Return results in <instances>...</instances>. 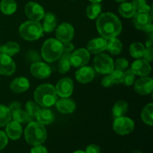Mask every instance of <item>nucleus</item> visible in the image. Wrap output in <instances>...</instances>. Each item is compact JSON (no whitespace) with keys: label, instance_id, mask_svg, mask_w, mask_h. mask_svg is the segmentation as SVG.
I'll return each mask as SVG.
<instances>
[{"label":"nucleus","instance_id":"f257e3e1","mask_svg":"<svg viewBox=\"0 0 153 153\" xmlns=\"http://www.w3.org/2000/svg\"><path fill=\"white\" fill-rule=\"evenodd\" d=\"M97 28L102 37L105 40L116 37L121 33L122 23L113 13H103L97 17Z\"/></svg>","mask_w":153,"mask_h":153},{"label":"nucleus","instance_id":"f03ea898","mask_svg":"<svg viewBox=\"0 0 153 153\" xmlns=\"http://www.w3.org/2000/svg\"><path fill=\"white\" fill-rule=\"evenodd\" d=\"M58 98L55 88L50 84H43L36 88L34 99L36 103L43 108H49L55 104Z\"/></svg>","mask_w":153,"mask_h":153},{"label":"nucleus","instance_id":"7ed1b4c3","mask_svg":"<svg viewBox=\"0 0 153 153\" xmlns=\"http://www.w3.org/2000/svg\"><path fill=\"white\" fill-rule=\"evenodd\" d=\"M25 141L31 146L43 143L47 137V132L44 126L38 122H30L25 129Z\"/></svg>","mask_w":153,"mask_h":153},{"label":"nucleus","instance_id":"20e7f679","mask_svg":"<svg viewBox=\"0 0 153 153\" xmlns=\"http://www.w3.org/2000/svg\"><path fill=\"white\" fill-rule=\"evenodd\" d=\"M63 52V43L55 38L46 40L41 48L42 57L45 61L49 63L59 59Z\"/></svg>","mask_w":153,"mask_h":153},{"label":"nucleus","instance_id":"39448f33","mask_svg":"<svg viewBox=\"0 0 153 153\" xmlns=\"http://www.w3.org/2000/svg\"><path fill=\"white\" fill-rule=\"evenodd\" d=\"M19 33L22 39L34 41L42 37L43 33L42 25L38 21L29 20L23 22L19 26Z\"/></svg>","mask_w":153,"mask_h":153},{"label":"nucleus","instance_id":"423d86ee","mask_svg":"<svg viewBox=\"0 0 153 153\" xmlns=\"http://www.w3.org/2000/svg\"><path fill=\"white\" fill-rule=\"evenodd\" d=\"M94 68L101 74H110L114 69V61L107 54L100 53L94 59Z\"/></svg>","mask_w":153,"mask_h":153},{"label":"nucleus","instance_id":"0eeeda50","mask_svg":"<svg viewBox=\"0 0 153 153\" xmlns=\"http://www.w3.org/2000/svg\"><path fill=\"white\" fill-rule=\"evenodd\" d=\"M114 131L120 135H126L132 132L134 128V123L131 118L120 117L114 118L113 123Z\"/></svg>","mask_w":153,"mask_h":153},{"label":"nucleus","instance_id":"6e6552de","mask_svg":"<svg viewBox=\"0 0 153 153\" xmlns=\"http://www.w3.org/2000/svg\"><path fill=\"white\" fill-rule=\"evenodd\" d=\"M90 57L91 55L88 49L84 48L78 49L70 54V64L74 67H82L86 66V64L89 62Z\"/></svg>","mask_w":153,"mask_h":153},{"label":"nucleus","instance_id":"1a4fd4ad","mask_svg":"<svg viewBox=\"0 0 153 153\" xmlns=\"http://www.w3.org/2000/svg\"><path fill=\"white\" fill-rule=\"evenodd\" d=\"M57 40L62 43L70 42L74 37V28L73 25L67 22H64L58 25L55 32Z\"/></svg>","mask_w":153,"mask_h":153},{"label":"nucleus","instance_id":"9d476101","mask_svg":"<svg viewBox=\"0 0 153 153\" xmlns=\"http://www.w3.org/2000/svg\"><path fill=\"white\" fill-rule=\"evenodd\" d=\"M25 13L31 20L34 21L40 20L45 14L43 7L35 1H29L25 4Z\"/></svg>","mask_w":153,"mask_h":153},{"label":"nucleus","instance_id":"9b49d317","mask_svg":"<svg viewBox=\"0 0 153 153\" xmlns=\"http://www.w3.org/2000/svg\"><path fill=\"white\" fill-rule=\"evenodd\" d=\"M57 94L62 98L70 97L73 92V82L70 78L61 79L55 87Z\"/></svg>","mask_w":153,"mask_h":153},{"label":"nucleus","instance_id":"f8f14e48","mask_svg":"<svg viewBox=\"0 0 153 153\" xmlns=\"http://www.w3.org/2000/svg\"><path fill=\"white\" fill-rule=\"evenodd\" d=\"M134 83V90L140 95H148L153 91V80L147 76H143L137 79Z\"/></svg>","mask_w":153,"mask_h":153},{"label":"nucleus","instance_id":"ddd939ff","mask_svg":"<svg viewBox=\"0 0 153 153\" xmlns=\"http://www.w3.org/2000/svg\"><path fill=\"white\" fill-rule=\"evenodd\" d=\"M30 71L32 76L40 79H47L50 76L52 73L50 67L40 61L33 63L30 67Z\"/></svg>","mask_w":153,"mask_h":153},{"label":"nucleus","instance_id":"4468645a","mask_svg":"<svg viewBox=\"0 0 153 153\" xmlns=\"http://www.w3.org/2000/svg\"><path fill=\"white\" fill-rule=\"evenodd\" d=\"M130 70L134 73V75L139 76H147L150 74L152 67L147 61L138 58L131 64Z\"/></svg>","mask_w":153,"mask_h":153},{"label":"nucleus","instance_id":"2eb2a0df","mask_svg":"<svg viewBox=\"0 0 153 153\" xmlns=\"http://www.w3.org/2000/svg\"><path fill=\"white\" fill-rule=\"evenodd\" d=\"M16 70V64L13 60L4 54H0V75L10 76Z\"/></svg>","mask_w":153,"mask_h":153},{"label":"nucleus","instance_id":"dca6fc26","mask_svg":"<svg viewBox=\"0 0 153 153\" xmlns=\"http://www.w3.org/2000/svg\"><path fill=\"white\" fill-rule=\"evenodd\" d=\"M150 23H152V15L149 13L136 11L135 14L133 16V24L137 29L144 31Z\"/></svg>","mask_w":153,"mask_h":153},{"label":"nucleus","instance_id":"f3484780","mask_svg":"<svg viewBox=\"0 0 153 153\" xmlns=\"http://www.w3.org/2000/svg\"><path fill=\"white\" fill-rule=\"evenodd\" d=\"M94 70L92 67L84 66L76 72V79L82 84H88L91 82L94 78Z\"/></svg>","mask_w":153,"mask_h":153},{"label":"nucleus","instance_id":"a211bd4d","mask_svg":"<svg viewBox=\"0 0 153 153\" xmlns=\"http://www.w3.org/2000/svg\"><path fill=\"white\" fill-rule=\"evenodd\" d=\"M107 40L103 37H97L90 40L87 45V49L93 54H100L106 49Z\"/></svg>","mask_w":153,"mask_h":153},{"label":"nucleus","instance_id":"6ab92c4d","mask_svg":"<svg viewBox=\"0 0 153 153\" xmlns=\"http://www.w3.org/2000/svg\"><path fill=\"white\" fill-rule=\"evenodd\" d=\"M55 106H56L57 110L64 114L73 113L76 109V103L72 100L68 99V97L61 98L57 100L55 102Z\"/></svg>","mask_w":153,"mask_h":153},{"label":"nucleus","instance_id":"aec40b11","mask_svg":"<svg viewBox=\"0 0 153 153\" xmlns=\"http://www.w3.org/2000/svg\"><path fill=\"white\" fill-rule=\"evenodd\" d=\"M22 133V127L16 121H10L6 125V134L7 137L13 140H16L20 138Z\"/></svg>","mask_w":153,"mask_h":153},{"label":"nucleus","instance_id":"412c9836","mask_svg":"<svg viewBox=\"0 0 153 153\" xmlns=\"http://www.w3.org/2000/svg\"><path fill=\"white\" fill-rule=\"evenodd\" d=\"M30 83L25 77H18L13 79L10 85V88L13 93L20 94L26 91L29 88Z\"/></svg>","mask_w":153,"mask_h":153},{"label":"nucleus","instance_id":"4be33fe9","mask_svg":"<svg viewBox=\"0 0 153 153\" xmlns=\"http://www.w3.org/2000/svg\"><path fill=\"white\" fill-rule=\"evenodd\" d=\"M43 24L42 25L43 31L49 33L53 31L56 28L57 19L55 15L51 12H47L43 16Z\"/></svg>","mask_w":153,"mask_h":153},{"label":"nucleus","instance_id":"5701e85b","mask_svg":"<svg viewBox=\"0 0 153 153\" xmlns=\"http://www.w3.org/2000/svg\"><path fill=\"white\" fill-rule=\"evenodd\" d=\"M37 122L42 125H49L55 120V114L51 110L47 108L40 109L37 117Z\"/></svg>","mask_w":153,"mask_h":153},{"label":"nucleus","instance_id":"b1692460","mask_svg":"<svg viewBox=\"0 0 153 153\" xmlns=\"http://www.w3.org/2000/svg\"><path fill=\"white\" fill-rule=\"evenodd\" d=\"M20 46L16 42H7L5 44L0 46V54H4L8 56H13L19 52Z\"/></svg>","mask_w":153,"mask_h":153},{"label":"nucleus","instance_id":"393cba45","mask_svg":"<svg viewBox=\"0 0 153 153\" xmlns=\"http://www.w3.org/2000/svg\"><path fill=\"white\" fill-rule=\"evenodd\" d=\"M128 109V105L124 100H119L117 102L112 108V115L114 118L123 117L127 113Z\"/></svg>","mask_w":153,"mask_h":153},{"label":"nucleus","instance_id":"a878e982","mask_svg":"<svg viewBox=\"0 0 153 153\" xmlns=\"http://www.w3.org/2000/svg\"><path fill=\"white\" fill-rule=\"evenodd\" d=\"M106 49L112 55H119L123 51V44L120 40L117 37L109 39L108 42H107Z\"/></svg>","mask_w":153,"mask_h":153},{"label":"nucleus","instance_id":"bb28decb","mask_svg":"<svg viewBox=\"0 0 153 153\" xmlns=\"http://www.w3.org/2000/svg\"><path fill=\"white\" fill-rule=\"evenodd\" d=\"M17 4L15 0H1L0 2V10L4 14L11 15L15 13Z\"/></svg>","mask_w":153,"mask_h":153},{"label":"nucleus","instance_id":"cd10ccee","mask_svg":"<svg viewBox=\"0 0 153 153\" xmlns=\"http://www.w3.org/2000/svg\"><path fill=\"white\" fill-rule=\"evenodd\" d=\"M119 13L124 18L133 17L136 13V10L133 6L132 3L123 2L118 7Z\"/></svg>","mask_w":153,"mask_h":153},{"label":"nucleus","instance_id":"c85d7f7f","mask_svg":"<svg viewBox=\"0 0 153 153\" xmlns=\"http://www.w3.org/2000/svg\"><path fill=\"white\" fill-rule=\"evenodd\" d=\"M70 53L62 54L59 58V62H58V72L61 74H65L70 70L71 64L70 61Z\"/></svg>","mask_w":153,"mask_h":153},{"label":"nucleus","instance_id":"c756f323","mask_svg":"<svg viewBox=\"0 0 153 153\" xmlns=\"http://www.w3.org/2000/svg\"><path fill=\"white\" fill-rule=\"evenodd\" d=\"M142 120L148 126L153 125V104H147L141 112Z\"/></svg>","mask_w":153,"mask_h":153},{"label":"nucleus","instance_id":"7c9ffc66","mask_svg":"<svg viewBox=\"0 0 153 153\" xmlns=\"http://www.w3.org/2000/svg\"><path fill=\"white\" fill-rule=\"evenodd\" d=\"M11 112L8 107L0 105V127H4L11 120Z\"/></svg>","mask_w":153,"mask_h":153},{"label":"nucleus","instance_id":"2f4dec72","mask_svg":"<svg viewBox=\"0 0 153 153\" xmlns=\"http://www.w3.org/2000/svg\"><path fill=\"white\" fill-rule=\"evenodd\" d=\"M102 11V6L100 3H92L86 8V15L89 19H95Z\"/></svg>","mask_w":153,"mask_h":153},{"label":"nucleus","instance_id":"473e14b6","mask_svg":"<svg viewBox=\"0 0 153 153\" xmlns=\"http://www.w3.org/2000/svg\"><path fill=\"white\" fill-rule=\"evenodd\" d=\"M144 50V46L139 42H134V43H131V46H129L130 55L134 58H140L141 57H143Z\"/></svg>","mask_w":153,"mask_h":153},{"label":"nucleus","instance_id":"72a5a7b5","mask_svg":"<svg viewBox=\"0 0 153 153\" xmlns=\"http://www.w3.org/2000/svg\"><path fill=\"white\" fill-rule=\"evenodd\" d=\"M12 119L14 121H16L19 123H26L31 122V118L29 115L26 113V111H22L21 109L16 111L11 114Z\"/></svg>","mask_w":153,"mask_h":153},{"label":"nucleus","instance_id":"f704fd0d","mask_svg":"<svg viewBox=\"0 0 153 153\" xmlns=\"http://www.w3.org/2000/svg\"><path fill=\"white\" fill-rule=\"evenodd\" d=\"M39 111H40V107L37 103L33 101H28L25 103V111L31 119L37 117Z\"/></svg>","mask_w":153,"mask_h":153},{"label":"nucleus","instance_id":"c9c22d12","mask_svg":"<svg viewBox=\"0 0 153 153\" xmlns=\"http://www.w3.org/2000/svg\"><path fill=\"white\" fill-rule=\"evenodd\" d=\"M135 75L134 74L131 70H128L123 73V82L126 86H131L134 82V77Z\"/></svg>","mask_w":153,"mask_h":153},{"label":"nucleus","instance_id":"e433bc0d","mask_svg":"<svg viewBox=\"0 0 153 153\" xmlns=\"http://www.w3.org/2000/svg\"><path fill=\"white\" fill-rule=\"evenodd\" d=\"M114 84H120L123 82V71L118 69H114L113 71L110 73Z\"/></svg>","mask_w":153,"mask_h":153},{"label":"nucleus","instance_id":"4c0bfd02","mask_svg":"<svg viewBox=\"0 0 153 153\" xmlns=\"http://www.w3.org/2000/svg\"><path fill=\"white\" fill-rule=\"evenodd\" d=\"M114 66L115 69H118V70H120L122 71H123V70H125L128 67V61L124 58H118L114 63Z\"/></svg>","mask_w":153,"mask_h":153},{"label":"nucleus","instance_id":"58836bf2","mask_svg":"<svg viewBox=\"0 0 153 153\" xmlns=\"http://www.w3.org/2000/svg\"><path fill=\"white\" fill-rule=\"evenodd\" d=\"M8 143V137L5 132L2 131H0V150L5 148V146Z\"/></svg>","mask_w":153,"mask_h":153},{"label":"nucleus","instance_id":"ea45409f","mask_svg":"<svg viewBox=\"0 0 153 153\" xmlns=\"http://www.w3.org/2000/svg\"><path fill=\"white\" fill-rule=\"evenodd\" d=\"M144 60L147 61L148 62H150L153 59V49L152 47H147L145 49L143 55Z\"/></svg>","mask_w":153,"mask_h":153},{"label":"nucleus","instance_id":"a19ab883","mask_svg":"<svg viewBox=\"0 0 153 153\" xmlns=\"http://www.w3.org/2000/svg\"><path fill=\"white\" fill-rule=\"evenodd\" d=\"M131 3L135 8L136 11H140L146 4V0H133Z\"/></svg>","mask_w":153,"mask_h":153},{"label":"nucleus","instance_id":"79ce46f5","mask_svg":"<svg viewBox=\"0 0 153 153\" xmlns=\"http://www.w3.org/2000/svg\"><path fill=\"white\" fill-rule=\"evenodd\" d=\"M101 84L104 88H110V87L113 86L114 85L110 75H108V76H105L102 79V80Z\"/></svg>","mask_w":153,"mask_h":153},{"label":"nucleus","instance_id":"37998d69","mask_svg":"<svg viewBox=\"0 0 153 153\" xmlns=\"http://www.w3.org/2000/svg\"><path fill=\"white\" fill-rule=\"evenodd\" d=\"M85 153H101V149L96 144H91L87 146Z\"/></svg>","mask_w":153,"mask_h":153},{"label":"nucleus","instance_id":"c03bdc74","mask_svg":"<svg viewBox=\"0 0 153 153\" xmlns=\"http://www.w3.org/2000/svg\"><path fill=\"white\" fill-rule=\"evenodd\" d=\"M30 153H48V150L45 146L40 144L33 146V148H31Z\"/></svg>","mask_w":153,"mask_h":153},{"label":"nucleus","instance_id":"a18cd8bd","mask_svg":"<svg viewBox=\"0 0 153 153\" xmlns=\"http://www.w3.org/2000/svg\"><path fill=\"white\" fill-rule=\"evenodd\" d=\"M28 59L31 61H34V62H37L40 61V56H39L38 53L35 51H31L28 53Z\"/></svg>","mask_w":153,"mask_h":153},{"label":"nucleus","instance_id":"49530a36","mask_svg":"<svg viewBox=\"0 0 153 153\" xmlns=\"http://www.w3.org/2000/svg\"><path fill=\"white\" fill-rule=\"evenodd\" d=\"M74 50V45L71 42H67V43H63V51L64 52L70 53Z\"/></svg>","mask_w":153,"mask_h":153},{"label":"nucleus","instance_id":"de8ad7c7","mask_svg":"<svg viewBox=\"0 0 153 153\" xmlns=\"http://www.w3.org/2000/svg\"><path fill=\"white\" fill-rule=\"evenodd\" d=\"M20 106H21V105L19 104L18 102H13L10 103V104L9 105L8 108L12 114L13 112H14V111H16L20 109Z\"/></svg>","mask_w":153,"mask_h":153},{"label":"nucleus","instance_id":"09e8293b","mask_svg":"<svg viewBox=\"0 0 153 153\" xmlns=\"http://www.w3.org/2000/svg\"><path fill=\"white\" fill-rule=\"evenodd\" d=\"M152 45H153V34L152 33V34H149V37H148L147 40H146V48L152 47Z\"/></svg>","mask_w":153,"mask_h":153},{"label":"nucleus","instance_id":"8fccbe9b","mask_svg":"<svg viewBox=\"0 0 153 153\" xmlns=\"http://www.w3.org/2000/svg\"><path fill=\"white\" fill-rule=\"evenodd\" d=\"M144 31L146 33H149V34H152L153 32V25L152 23L149 24L147 27L144 29Z\"/></svg>","mask_w":153,"mask_h":153},{"label":"nucleus","instance_id":"3c124183","mask_svg":"<svg viewBox=\"0 0 153 153\" xmlns=\"http://www.w3.org/2000/svg\"><path fill=\"white\" fill-rule=\"evenodd\" d=\"M88 1H91L92 3H100V1H102V0H88Z\"/></svg>","mask_w":153,"mask_h":153},{"label":"nucleus","instance_id":"603ef678","mask_svg":"<svg viewBox=\"0 0 153 153\" xmlns=\"http://www.w3.org/2000/svg\"><path fill=\"white\" fill-rule=\"evenodd\" d=\"M73 153H85V151H82V150H77L76 152H74Z\"/></svg>","mask_w":153,"mask_h":153},{"label":"nucleus","instance_id":"864d4df0","mask_svg":"<svg viewBox=\"0 0 153 153\" xmlns=\"http://www.w3.org/2000/svg\"><path fill=\"white\" fill-rule=\"evenodd\" d=\"M115 1H116L117 2H124V1H126V0H115Z\"/></svg>","mask_w":153,"mask_h":153},{"label":"nucleus","instance_id":"5fc2aeb1","mask_svg":"<svg viewBox=\"0 0 153 153\" xmlns=\"http://www.w3.org/2000/svg\"><path fill=\"white\" fill-rule=\"evenodd\" d=\"M132 153H143V152H141L140 151H139V150H135V151H134Z\"/></svg>","mask_w":153,"mask_h":153}]
</instances>
